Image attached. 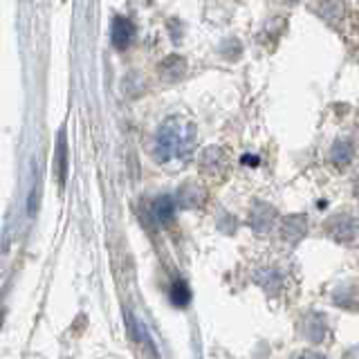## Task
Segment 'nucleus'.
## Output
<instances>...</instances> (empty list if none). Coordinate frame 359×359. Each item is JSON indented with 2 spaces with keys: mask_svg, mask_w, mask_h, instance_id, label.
Here are the masks:
<instances>
[{
  "mask_svg": "<svg viewBox=\"0 0 359 359\" xmlns=\"http://www.w3.org/2000/svg\"><path fill=\"white\" fill-rule=\"evenodd\" d=\"M196 126L182 117H166L155 133V157L162 164H182L194 153Z\"/></svg>",
  "mask_w": 359,
  "mask_h": 359,
  "instance_id": "f257e3e1",
  "label": "nucleus"
},
{
  "mask_svg": "<svg viewBox=\"0 0 359 359\" xmlns=\"http://www.w3.org/2000/svg\"><path fill=\"white\" fill-rule=\"evenodd\" d=\"M323 229L334 243H353L357 238L359 222L353 213H334V216L325 220Z\"/></svg>",
  "mask_w": 359,
  "mask_h": 359,
  "instance_id": "f03ea898",
  "label": "nucleus"
},
{
  "mask_svg": "<svg viewBox=\"0 0 359 359\" xmlns=\"http://www.w3.org/2000/svg\"><path fill=\"white\" fill-rule=\"evenodd\" d=\"M276 224V209L267 202H254V207L250 211V227L258 233H269Z\"/></svg>",
  "mask_w": 359,
  "mask_h": 359,
  "instance_id": "7ed1b4c3",
  "label": "nucleus"
},
{
  "mask_svg": "<svg viewBox=\"0 0 359 359\" xmlns=\"http://www.w3.org/2000/svg\"><path fill=\"white\" fill-rule=\"evenodd\" d=\"M308 231V218L303 213H290L280 220V238L290 245H297Z\"/></svg>",
  "mask_w": 359,
  "mask_h": 359,
  "instance_id": "20e7f679",
  "label": "nucleus"
},
{
  "mask_svg": "<svg viewBox=\"0 0 359 359\" xmlns=\"http://www.w3.org/2000/svg\"><path fill=\"white\" fill-rule=\"evenodd\" d=\"M355 153H357V146L351 137H341V140H337L332 144V149H330V162L332 166L337 168H346V166H351L353 160H355Z\"/></svg>",
  "mask_w": 359,
  "mask_h": 359,
  "instance_id": "39448f33",
  "label": "nucleus"
},
{
  "mask_svg": "<svg viewBox=\"0 0 359 359\" xmlns=\"http://www.w3.org/2000/svg\"><path fill=\"white\" fill-rule=\"evenodd\" d=\"M110 36H112V45H115L117 50H126L135 39V25L130 22V18L117 16L115 20H112Z\"/></svg>",
  "mask_w": 359,
  "mask_h": 359,
  "instance_id": "423d86ee",
  "label": "nucleus"
},
{
  "mask_svg": "<svg viewBox=\"0 0 359 359\" xmlns=\"http://www.w3.org/2000/svg\"><path fill=\"white\" fill-rule=\"evenodd\" d=\"M224 166H227V157L220 149H207L205 153L200 155V168L205 173H211V175H220L224 171Z\"/></svg>",
  "mask_w": 359,
  "mask_h": 359,
  "instance_id": "0eeeda50",
  "label": "nucleus"
},
{
  "mask_svg": "<svg viewBox=\"0 0 359 359\" xmlns=\"http://www.w3.org/2000/svg\"><path fill=\"white\" fill-rule=\"evenodd\" d=\"M184 70H187V61L182 59V56H166V59L160 63V76L164 79V81L173 83L177 81V79L184 76Z\"/></svg>",
  "mask_w": 359,
  "mask_h": 359,
  "instance_id": "6e6552de",
  "label": "nucleus"
},
{
  "mask_svg": "<svg viewBox=\"0 0 359 359\" xmlns=\"http://www.w3.org/2000/svg\"><path fill=\"white\" fill-rule=\"evenodd\" d=\"M205 202V191L196 184H184L177 191V205L182 209H196Z\"/></svg>",
  "mask_w": 359,
  "mask_h": 359,
  "instance_id": "1a4fd4ad",
  "label": "nucleus"
},
{
  "mask_svg": "<svg viewBox=\"0 0 359 359\" xmlns=\"http://www.w3.org/2000/svg\"><path fill=\"white\" fill-rule=\"evenodd\" d=\"M256 280H258V285H261L263 290L269 292V294H274V292H278L280 287H283V274H280L278 269H274V267L258 269Z\"/></svg>",
  "mask_w": 359,
  "mask_h": 359,
  "instance_id": "9d476101",
  "label": "nucleus"
},
{
  "mask_svg": "<svg viewBox=\"0 0 359 359\" xmlns=\"http://www.w3.org/2000/svg\"><path fill=\"white\" fill-rule=\"evenodd\" d=\"M153 216L162 224L171 222L173 216H175V200L171 196H160L153 202Z\"/></svg>",
  "mask_w": 359,
  "mask_h": 359,
  "instance_id": "9b49d317",
  "label": "nucleus"
},
{
  "mask_svg": "<svg viewBox=\"0 0 359 359\" xmlns=\"http://www.w3.org/2000/svg\"><path fill=\"white\" fill-rule=\"evenodd\" d=\"M303 334H306L308 339L314 341V344L323 341V337H325V321H323V317H319V314H310V317L303 321Z\"/></svg>",
  "mask_w": 359,
  "mask_h": 359,
  "instance_id": "f8f14e48",
  "label": "nucleus"
},
{
  "mask_svg": "<svg viewBox=\"0 0 359 359\" xmlns=\"http://www.w3.org/2000/svg\"><path fill=\"white\" fill-rule=\"evenodd\" d=\"M171 301H173V306H177V308L189 306L191 292H189V285L184 283V280H175V283H173V287H171Z\"/></svg>",
  "mask_w": 359,
  "mask_h": 359,
  "instance_id": "ddd939ff",
  "label": "nucleus"
},
{
  "mask_svg": "<svg viewBox=\"0 0 359 359\" xmlns=\"http://www.w3.org/2000/svg\"><path fill=\"white\" fill-rule=\"evenodd\" d=\"M56 175L63 182L65 180V142H63V133L59 137V146H56Z\"/></svg>",
  "mask_w": 359,
  "mask_h": 359,
  "instance_id": "4468645a",
  "label": "nucleus"
},
{
  "mask_svg": "<svg viewBox=\"0 0 359 359\" xmlns=\"http://www.w3.org/2000/svg\"><path fill=\"white\" fill-rule=\"evenodd\" d=\"M294 359H325V357L319 355V353H301V355H297Z\"/></svg>",
  "mask_w": 359,
  "mask_h": 359,
  "instance_id": "2eb2a0df",
  "label": "nucleus"
},
{
  "mask_svg": "<svg viewBox=\"0 0 359 359\" xmlns=\"http://www.w3.org/2000/svg\"><path fill=\"white\" fill-rule=\"evenodd\" d=\"M355 198L359 200V175H357V182H355Z\"/></svg>",
  "mask_w": 359,
  "mask_h": 359,
  "instance_id": "dca6fc26",
  "label": "nucleus"
},
{
  "mask_svg": "<svg viewBox=\"0 0 359 359\" xmlns=\"http://www.w3.org/2000/svg\"><path fill=\"white\" fill-rule=\"evenodd\" d=\"M357 126H359V110H357Z\"/></svg>",
  "mask_w": 359,
  "mask_h": 359,
  "instance_id": "f3484780",
  "label": "nucleus"
}]
</instances>
